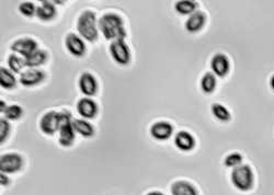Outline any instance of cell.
I'll return each instance as SVG.
<instances>
[{
    "instance_id": "1",
    "label": "cell",
    "mask_w": 274,
    "mask_h": 195,
    "mask_svg": "<svg viewBox=\"0 0 274 195\" xmlns=\"http://www.w3.org/2000/svg\"><path fill=\"white\" fill-rule=\"evenodd\" d=\"M99 30L105 36L106 40L117 41L124 40L126 36L124 22L122 18L117 14H106L103 15L98 22Z\"/></svg>"
},
{
    "instance_id": "2",
    "label": "cell",
    "mask_w": 274,
    "mask_h": 195,
    "mask_svg": "<svg viewBox=\"0 0 274 195\" xmlns=\"http://www.w3.org/2000/svg\"><path fill=\"white\" fill-rule=\"evenodd\" d=\"M77 30L81 38L88 42H95L98 39V21L94 11L84 10L78 17Z\"/></svg>"
},
{
    "instance_id": "3",
    "label": "cell",
    "mask_w": 274,
    "mask_h": 195,
    "mask_svg": "<svg viewBox=\"0 0 274 195\" xmlns=\"http://www.w3.org/2000/svg\"><path fill=\"white\" fill-rule=\"evenodd\" d=\"M230 179L234 186L240 191L251 190L254 183V175L252 169L248 164H240V166L234 168Z\"/></svg>"
},
{
    "instance_id": "4",
    "label": "cell",
    "mask_w": 274,
    "mask_h": 195,
    "mask_svg": "<svg viewBox=\"0 0 274 195\" xmlns=\"http://www.w3.org/2000/svg\"><path fill=\"white\" fill-rule=\"evenodd\" d=\"M60 126H59V138L58 142L63 147H69L75 141V130L72 127V119L68 111L59 112Z\"/></svg>"
},
{
    "instance_id": "5",
    "label": "cell",
    "mask_w": 274,
    "mask_h": 195,
    "mask_svg": "<svg viewBox=\"0 0 274 195\" xmlns=\"http://www.w3.org/2000/svg\"><path fill=\"white\" fill-rule=\"evenodd\" d=\"M110 54L114 62L120 65H127L131 62V51L124 40L113 41L110 45Z\"/></svg>"
},
{
    "instance_id": "6",
    "label": "cell",
    "mask_w": 274,
    "mask_h": 195,
    "mask_svg": "<svg viewBox=\"0 0 274 195\" xmlns=\"http://www.w3.org/2000/svg\"><path fill=\"white\" fill-rule=\"evenodd\" d=\"M23 166V159L20 155L16 152L5 154L0 158V171L3 173H15L21 170Z\"/></svg>"
},
{
    "instance_id": "7",
    "label": "cell",
    "mask_w": 274,
    "mask_h": 195,
    "mask_svg": "<svg viewBox=\"0 0 274 195\" xmlns=\"http://www.w3.org/2000/svg\"><path fill=\"white\" fill-rule=\"evenodd\" d=\"M60 115L59 112L50 111L45 113L40 121V129L46 135H54L59 130Z\"/></svg>"
},
{
    "instance_id": "8",
    "label": "cell",
    "mask_w": 274,
    "mask_h": 195,
    "mask_svg": "<svg viewBox=\"0 0 274 195\" xmlns=\"http://www.w3.org/2000/svg\"><path fill=\"white\" fill-rule=\"evenodd\" d=\"M38 47H39L38 43H36L33 39L23 38V39L15 41L14 43L11 44L10 48L14 53L19 54L21 55V56H23V58H26L30 56L31 54H33L34 52L38 51L39 50Z\"/></svg>"
},
{
    "instance_id": "9",
    "label": "cell",
    "mask_w": 274,
    "mask_h": 195,
    "mask_svg": "<svg viewBox=\"0 0 274 195\" xmlns=\"http://www.w3.org/2000/svg\"><path fill=\"white\" fill-rule=\"evenodd\" d=\"M65 45L67 51H68L72 56L81 57L86 53V45L80 36H78L75 33H69L66 36Z\"/></svg>"
},
{
    "instance_id": "10",
    "label": "cell",
    "mask_w": 274,
    "mask_h": 195,
    "mask_svg": "<svg viewBox=\"0 0 274 195\" xmlns=\"http://www.w3.org/2000/svg\"><path fill=\"white\" fill-rule=\"evenodd\" d=\"M211 68L213 72L218 77H225L230 69V64L229 59L225 54L218 53L215 56H213L211 60Z\"/></svg>"
},
{
    "instance_id": "11",
    "label": "cell",
    "mask_w": 274,
    "mask_h": 195,
    "mask_svg": "<svg viewBox=\"0 0 274 195\" xmlns=\"http://www.w3.org/2000/svg\"><path fill=\"white\" fill-rule=\"evenodd\" d=\"M77 112L83 119H95L98 114V106L90 98H82L77 102Z\"/></svg>"
},
{
    "instance_id": "12",
    "label": "cell",
    "mask_w": 274,
    "mask_h": 195,
    "mask_svg": "<svg viewBox=\"0 0 274 195\" xmlns=\"http://www.w3.org/2000/svg\"><path fill=\"white\" fill-rule=\"evenodd\" d=\"M173 133L172 125L168 123V122L160 121L156 122L155 124L150 127V135L153 136L157 141H167Z\"/></svg>"
},
{
    "instance_id": "13",
    "label": "cell",
    "mask_w": 274,
    "mask_h": 195,
    "mask_svg": "<svg viewBox=\"0 0 274 195\" xmlns=\"http://www.w3.org/2000/svg\"><path fill=\"white\" fill-rule=\"evenodd\" d=\"M79 88L84 95L93 96L98 91V82H97L95 76L91 75L90 72H83L79 78Z\"/></svg>"
},
{
    "instance_id": "14",
    "label": "cell",
    "mask_w": 274,
    "mask_h": 195,
    "mask_svg": "<svg viewBox=\"0 0 274 195\" xmlns=\"http://www.w3.org/2000/svg\"><path fill=\"white\" fill-rule=\"evenodd\" d=\"M45 74L39 69H28L20 75V83L24 87H32L44 80Z\"/></svg>"
},
{
    "instance_id": "15",
    "label": "cell",
    "mask_w": 274,
    "mask_h": 195,
    "mask_svg": "<svg viewBox=\"0 0 274 195\" xmlns=\"http://www.w3.org/2000/svg\"><path fill=\"white\" fill-rule=\"evenodd\" d=\"M206 22V16L204 15V12L202 11H196L194 14H192L189 19L186 22V29L187 31L190 33H196L199 32L200 30H202V28L205 26Z\"/></svg>"
},
{
    "instance_id": "16",
    "label": "cell",
    "mask_w": 274,
    "mask_h": 195,
    "mask_svg": "<svg viewBox=\"0 0 274 195\" xmlns=\"http://www.w3.org/2000/svg\"><path fill=\"white\" fill-rule=\"evenodd\" d=\"M174 144L182 151H190L196 146V139L189 132L181 131L176 133L174 137Z\"/></svg>"
},
{
    "instance_id": "17",
    "label": "cell",
    "mask_w": 274,
    "mask_h": 195,
    "mask_svg": "<svg viewBox=\"0 0 274 195\" xmlns=\"http://www.w3.org/2000/svg\"><path fill=\"white\" fill-rule=\"evenodd\" d=\"M172 195H199L196 186L191 184L190 182L179 180L175 181L171 185Z\"/></svg>"
},
{
    "instance_id": "18",
    "label": "cell",
    "mask_w": 274,
    "mask_h": 195,
    "mask_svg": "<svg viewBox=\"0 0 274 195\" xmlns=\"http://www.w3.org/2000/svg\"><path fill=\"white\" fill-rule=\"evenodd\" d=\"M35 16L42 21H51L56 16L55 5L50 2H42V5L36 9Z\"/></svg>"
},
{
    "instance_id": "19",
    "label": "cell",
    "mask_w": 274,
    "mask_h": 195,
    "mask_svg": "<svg viewBox=\"0 0 274 195\" xmlns=\"http://www.w3.org/2000/svg\"><path fill=\"white\" fill-rule=\"evenodd\" d=\"M47 60V53L43 50H38L33 54L30 55V56L24 58V65L29 68H35V67H39L43 65Z\"/></svg>"
},
{
    "instance_id": "20",
    "label": "cell",
    "mask_w": 274,
    "mask_h": 195,
    "mask_svg": "<svg viewBox=\"0 0 274 195\" xmlns=\"http://www.w3.org/2000/svg\"><path fill=\"white\" fill-rule=\"evenodd\" d=\"M72 127H74L75 132L80 134V135L83 137H91L94 136L95 134L94 126L86 120H82V119L72 120Z\"/></svg>"
},
{
    "instance_id": "21",
    "label": "cell",
    "mask_w": 274,
    "mask_h": 195,
    "mask_svg": "<svg viewBox=\"0 0 274 195\" xmlns=\"http://www.w3.org/2000/svg\"><path fill=\"white\" fill-rule=\"evenodd\" d=\"M197 7L198 4L196 2H192V0H182V2H176L174 5L175 11L182 16H191L196 12Z\"/></svg>"
},
{
    "instance_id": "22",
    "label": "cell",
    "mask_w": 274,
    "mask_h": 195,
    "mask_svg": "<svg viewBox=\"0 0 274 195\" xmlns=\"http://www.w3.org/2000/svg\"><path fill=\"white\" fill-rule=\"evenodd\" d=\"M16 83L17 79L15 75L7 68L2 67V68H0V86L5 89H12L15 88Z\"/></svg>"
},
{
    "instance_id": "23",
    "label": "cell",
    "mask_w": 274,
    "mask_h": 195,
    "mask_svg": "<svg viewBox=\"0 0 274 195\" xmlns=\"http://www.w3.org/2000/svg\"><path fill=\"white\" fill-rule=\"evenodd\" d=\"M216 88V77L212 72H206V74L201 79V89L205 93H212Z\"/></svg>"
},
{
    "instance_id": "24",
    "label": "cell",
    "mask_w": 274,
    "mask_h": 195,
    "mask_svg": "<svg viewBox=\"0 0 274 195\" xmlns=\"http://www.w3.org/2000/svg\"><path fill=\"white\" fill-rule=\"evenodd\" d=\"M212 113L214 114V117L222 122H227L230 120V113L228 110L224 106L219 105V103H214L212 106Z\"/></svg>"
},
{
    "instance_id": "25",
    "label": "cell",
    "mask_w": 274,
    "mask_h": 195,
    "mask_svg": "<svg viewBox=\"0 0 274 195\" xmlns=\"http://www.w3.org/2000/svg\"><path fill=\"white\" fill-rule=\"evenodd\" d=\"M22 113H23V110H22V108L20 106L12 105V106H9L7 109H6V111L4 112V115H5L6 120L16 121V120L20 119L22 117Z\"/></svg>"
},
{
    "instance_id": "26",
    "label": "cell",
    "mask_w": 274,
    "mask_h": 195,
    "mask_svg": "<svg viewBox=\"0 0 274 195\" xmlns=\"http://www.w3.org/2000/svg\"><path fill=\"white\" fill-rule=\"evenodd\" d=\"M8 65L11 71L14 72H20V70L24 66V58L18 56L17 54H11L8 57Z\"/></svg>"
},
{
    "instance_id": "27",
    "label": "cell",
    "mask_w": 274,
    "mask_h": 195,
    "mask_svg": "<svg viewBox=\"0 0 274 195\" xmlns=\"http://www.w3.org/2000/svg\"><path fill=\"white\" fill-rule=\"evenodd\" d=\"M242 162V156L238 152H233L225 158V166L228 168H236L240 166Z\"/></svg>"
},
{
    "instance_id": "28",
    "label": "cell",
    "mask_w": 274,
    "mask_h": 195,
    "mask_svg": "<svg viewBox=\"0 0 274 195\" xmlns=\"http://www.w3.org/2000/svg\"><path fill=\"white\" fill-rule=\"evenodd\" d=\"M36 9L38 8H36L35 5L31 2H24V3H21L19 6V11L21 12V15L29 18L36 15Z\"/></svg>"
},
{
    "instance_id": "29",
    "label": "cell",
    "mask_w": 274,
    "mask_h": 195,
    "mask_svg": "<svg viewBox=\"0 0 274 195\" xmlns=\"http://www.w3.org/2000/svg\"><path fill=\"white\" fill-rule=\"evenodd\" d=\"M10 132V124L9 121L6 120L5 118L0 120V143H4L7 139Z\"/></svg>"
},
{
    "instance_id": "30",
    "label": "cell",
    "mask_w": 274,
    "mask_h": 195,
    "mask_svg": "<svg viewBox=\"0 0 274 195\" xmlns=\"http://www.w3.org/2000/svg\"><path fill=\"white\" fill-rule=\"evenodd\" d=\"M9 182H10V180H9L8 176L6 175V173L2 172V174H0V185L7 186L9 184Z\"/></svg>"
},
{
    "instance_id": "31",
    "label": "cell",
    "mask_w": 274,
    "mask_h": 195,
    "mask_svg": "<svg viewBox=\"0 0 274 195\" xmlns=\"http://www.w3.org/2000/svg\"><path fill=\"white\" fill-rule=\"evenodd\" d=\"M8 107H7V105H6V102L5 101H0V112H2V113H4L5 111H6V109H7Z\"/></svg>"
},
{
    "instance_id": "32",
    "label": "cell",
    "mask_w": 274,
    "mask_h": 195,
    "mask_svg": "<svg viewBox=\"0 0 274 195\" xmlns=\"http://www.w3.org/2000/svg\"><path fill=\"white\" fill-rule=\"evenodd\" d=\"M146 195H163V194L161 192H159V191H151V192L147 193Z\"/></svg>"
},
{
    "instance_id": "33",
    "label": "cell",
    "mask_w": 274,
    "mask_h": 195,
    "mask_svg": "<svg viewBox=\"0 0 274 195\" xmlns=\"http://www.w3.org/2000/svg\"><path fill=\"white\" fill-rule=\"evenodd\" d=\"M270 86H271V88L274 90V75L271 77V80H270Z\"/></svg>"
}]
</instances>
